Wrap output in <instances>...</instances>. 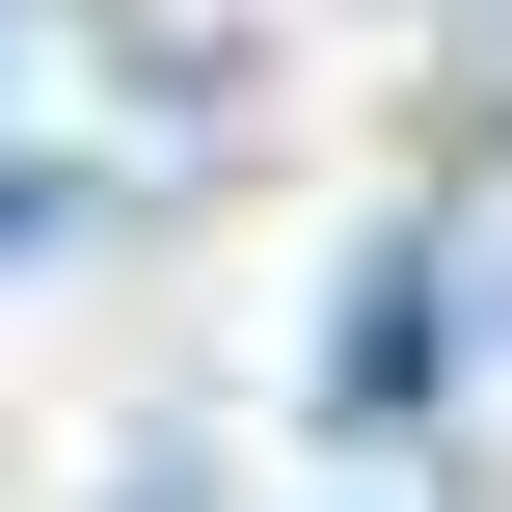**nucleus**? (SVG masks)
Wrapping results in <instances>:
<instances>
[{
    "instance_id": "1",
    "label": "nucleus",
    "mask_w": 512,
    "mask_h": 512,
    "mask_svg": "<svg viewBox=\"0 0 512 512\" xmlns=\"http://www.w3.org/2000/svg\"><path fill=\"white\" fill-rule=\"evenodd\" d=\"M324 405H351V432H405V405H432V243H405V270L351 297V351H324Z\"/></svg>"
}]
</instances>
